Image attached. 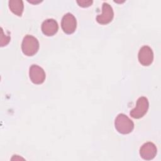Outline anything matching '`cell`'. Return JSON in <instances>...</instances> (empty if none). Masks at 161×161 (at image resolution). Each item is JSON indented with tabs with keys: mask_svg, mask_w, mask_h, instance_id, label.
<instances>
[{
	"mask_svg": "<svg viewBox=\"0 0 161 161\" xmlns=\"http://www.w3.org/2000/svg\"><path fill=\"white\" fill-rule=\"evenodd\" d=\"M138 60L140 63L144 66L150 65L153 59V53L152 50L148 46L142 47L138 52Z\"/></svg>",
	"mask_w": 161,
	"mask_h": 161,
	"instance_id": "cell-7",
	"label": "cell"
},
{
	"mask_svg": "<svg viewBox=\"0 0 161 161\" xmlns=\"http://www.w3.org/2000/svg\"><path fill=\"white\" fill-rule=\"evenodd\" d=\"M39 43L38 40L31 35H26L23 40L21 49L23 53L27 56H33L38 52Z\"/></svg>",
	"mask_w": 161,
	"mask_h": 161,
	"instance_id": "cell-2",
	"label": "cell"
},
{
	"mask_svg": "<svg viewBox=\"0 0 161 161\" xmlns=\"http://www.w3.org/2000/svg\"><path fill=\"white\" fill-rule=\"evenodd\" d=\"M148 101L145 97H140L138 99L135 108L131 109L130 114L133 118L138 119L143 117L147 112L148 109Z\"/></svg>",
	"mask_w": 161,
	"mask_h": 161,
	"instance_id": "cell-3",
	"label": "cell"
},
{
	"mask_svg": "<svg viewBox=\"0 0 161 161\" xmlns=\"http://www.w3.org/2000/svg\"><path fill=\"white\" fill-rule=\"evenodd\" d=\"M9 8L14 14L21 16L24 8L23 2L21 0H11L9 1Z\"/></svg>",
	"mask_w": 161,
	"mask_h": 161,
	"instance_id": "cell-10",
	"label": "cell"
},
{
	"mask_svg": "<svg viewBox=\"0 0 161 161\" xmlns=\"http://www.w3.org/2000/svg\"><path fill=\"white\" fill-rule=\"evenodd\" d=\"M114 126L116 130L121 134H128L134 128V123L126 115L119 114L115 119Z\"/></svg>",
	"mask_w": 161,
	"mask_h": 161,
	"instance_id": "cell-1",
	"label": "cell"
},
{
	"mask_svg": "<svg viewBox=\"0 0 161 161\" xmlns=\"http://www.w3.org/2000/svg\"><path fill=\"white\" fill-rule=\"evenodd\" d=\"M29 75L31 82L36 84H42L45 79V73L43 69L35 64L30 67Z\"/></svg>",
	"mask_w": 161,
	"mask_h": 161,
	"instance_id": "cell-6",
	"label": "cell"
},
{
	"mask_svg": "<svg viewBox=\"0 0 161 161\" xmlns=\"http://www.w3.org/2000/svg\"><path fill=\"white\" fill-rule=\"evenodd\" d=\"M57 22L53 19H47L42 24V31L44 35L48 36L54 35L58 31Z\"/></svg>",
	"mask_w": 161,
	"mask_h": 161,
	"instance_id": "cell-9",
	"label": "cell"
},
{
	"mask_svg": "<svg viewBox=\"0 0 161 161\" xmlns=\"http://www.w3.org/2000/svg\"><path fill=\"white\" fill-rule=\"evenodd\" d=\"M1 38H0V45L1 47H4L6 46V45H8L10 41V36H7L6 35L4 34V31L3 28H1Z\"/></svg>",
	"mask_w": 161,
	"mask_h": 161,
	"instance_id": "cell-11",
	"label": "cell"
},
{
	"mask_svg": "<svg viewBox=\"0 0 161 161\" xmlns=\"http://www.w3.org/2000/svg\"><path fill=\"white\" fill-rule=\"evenodd\" d=\"M61 26L65 33H73L77 27V21L74 16L70 13H66L62 19Z\"/></svg>",
	"mask_w": 161,
	"mask_h": 161,
	"instance_id": "cell-4",
	"label": "cell"
},
{
	"mask_svg": "<svg viewBox=\"0 0 161 161\" xmlns=\"http://www.w3.org/2000/svg\"><path fill=\"white\" fill-rule=\"evenodd\" d=\"M78 4L83 8H86L90 6L92 4V1H77Z\"/></svg>",
	"mask_w": 161,
	"mask_h": 161,
	"instance_id": "cell-12",
	"label": "cell"
},
{
	"mask_svg": "<svg viewBox=\"0 0 161 161\" xmlns=\"http://www.w3.org/2000/svg\"><path fill=\"white\" fill-rule=\"evenodd\" d=\"M157 151V147L155 144L152 142H147L141 147L140 155L144 160H150L156 156Z\"/></svg>",
	"mask_w": 161,
	"mask_h": 161,
	"instance_id": "cell-8",
	"label": "cell"
},
{
	"mask_svg": "<svg viewBox=\"0 0 161 161\" xmlns=\"http://www.w3.org/2000/svg\"><path fill=\"white\" fill-rule=\"evenodd\" d=\"M114 16L112 7L108 3H104L102 6V14L96 17V21L101 25H106L110 23Z\"/></svg>",
	"mask_w": 161,
	"mask_h": 161,
	"instance_id": "cell-5",
	"label": "cell"
}]
</instances>
